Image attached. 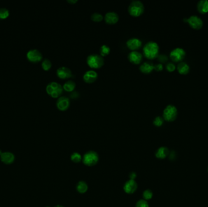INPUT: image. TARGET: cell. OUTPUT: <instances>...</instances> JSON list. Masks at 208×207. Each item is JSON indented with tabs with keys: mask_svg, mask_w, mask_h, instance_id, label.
<instances>
[{
	"mask_svg": "<svg viewBox=\"0 0 208 207\" xmlns=\"http://www.w3.org/2000/svg\"><path fill=\"white\" fill-rule=\"evenodd\" d=\"M159 47L156 42L150 41L146 43L143 47V52L146 57L149 59H153L158 56Z\"/></svg>",
	"mask_w": 208,
	"mask_h": 207,
	"instance_id": "obj_1",
	"label": "cell"
},
{
	"mask_svg": "<svg viewBox=\"0 0 208 207\" xmlns=\"http://www.w3.org/2000/svg\"><path fill=\"white\" fill-rule=\"evenodd\" d=\"M144 11V5L140 0L132 1L128 7V12L133 16H139Z\"/></svg>",
	"mask_w": 208,
	"mask_h": 207,
	"instance_id": "obj_2",
	"label": "cell"
},
{
	"mask_svg": "<svg viewBox=\"0 0 208 207\" xmlns=\"http://www.w3.org/2000/svg\"><path fill=\"white\" fill-rule=\"evenodd\" d=\"M88 65L93 69H98L101 68L104 64L103 56L98 54H91L88 55L86 58Z\"/></svg>",
	"mask_w": 208,
	"mask_h": 207,
	"instance_id": "obj_3",
	"label": "cell"
},
{
	"mask_svg": "<svg viewBox=\"0 0 208 207\" xmlns=\"http://www.w3.org/2000/svg\"><path fill=\"white\" fill-rule=\"evenodd\" d=\"M47 93L53 98L58 97L63 92V86L56 82H51L48 83L46 87Z\"/></svg>",
	"mask_w": 208,
	"mask_h": 207,
	"instance_id": "obj_4",
	"label": "cell"
},
{
	"mask_svg": "<svg viewBox=\"0 0 208 207\" xmlns=\"http://www.w3.org/2000/svg\"><path fill=\"white\" fill-rule=\"evenodd\" d=\"M178 115L177 108L172 105H169L163 110V119L167 122H173Z\"/></svg>",
	"mask_w": 208,
	"mask_h": 207,
	"instance_id": "obj_5",
	"label": "cell"
},
{
	"mask_svg": "<svg viewBox=\"0 0 208 207\" xmlns=\"http://www.w3.org/2000/svg\"><path fill=\"white\" fill-rule=\"evenodd\" d=\"M82 160L85 165L88 166L95 165L99 160V155L97 152L91 151L86 152L83 155Z\"/></svg>",
	"mask_w": 208,
	"mask_h": 207,
	"instance_id": "obj_6",
	"label": "cell"
},
{
	"mask_svg": "<svg viewBox=\"0 0 208 207\" xmlns=\"http://www.w3.org/2000/svg\"><path fill=\"white\" fill-rule=\"evenodd\" d=\"M186 52L183 48L177 47L170 52V58L173 61L178 62L184 58Z\"/></svg>",
	"mask_w": 208,
	"mask_h": 207,
	"instance_id": "obj_7",
	"label": "cell"
},
{
	"mask_svg": "<svg viewBox=\"0 0 208 207\" xmlns=\"http://www.w3.org/2000/svg\"><path fill=\"white\" fill-rule=\"evenodd\" d=\"M26 57L28 60L33 63H37L40 61L43 58L42 52L37 49H30L27 54Z\"/></svg>",
	"mask_w": 208,
	"mask_h": 207,
	"instance_id": "obj_8",
	"label": "cell"
},
{
	"mask_svg": "<svg viewBox=\"0 0 208 207\" xmlns=\"http://www.w3.org/2000/svg\"><path fill=\"white\" fill-rule=\"evenodd\" d=\"M184 21L187 22L190 26L194 29H200L203 27V22L202 20L195 15L191 16L189 18L184 19Z\"/></svg>",
	"mask_w": 208,
	"mask_h": 207,
	"instance_id": "obj_9",
	"label": "cell"
},
{
	"mask_svg": "<svg viewBox=\"0 0 208 207\" xmlns=\"http://www.w3.org/2000/svg\"><path fill=\"white\" fill-rule=\"evenodd\" d=\"M70 105V101L68 97L61 96L58 97L56 101V106L57 108L60 110H67Z\"/></svg>",
	"mask_w": 208,
	"mask_h": 207,
	"instance_id": "obj_10",
	"label": "cell"
},
{
	"mask_svg": "<svg viewBox=\"0 0 208 207\" xmlns=\"http://www.w3.org/2000/svg\"><path fill=\"white\" fill-rule=\"evenodd\" d=\"M98 77L97 72L93 69L86 70L83 75V80L88 83H93L97 79Z\"/></svg>",
	"mask_w": 208,
	"mask_h": 207,
	"instance_id": "obj_11",
	"label": "cell"
},
{
	"mask_svg": "<svg viewBox=\"0 0 208 207\" xmlns=\"http://www.w3.org/2000/svg\"><path fill=\"white\" fill-rule=\"evenodd\" d=\"M57 75L62 79H68L72 76V71L69 68L66 66H61L57 69Z\"/></svg>",
	"mask_w": 208,
	"mask_h": 207,
	"instance_id": "obj_12",
	"label": "cell"
},
{
	"mask_svg": "<svg viewBox=\"0 0 208 207\" xmlns=\"http://www.w3.org/2000/svg\"><path fill=\"white\" fill-rule=\"evenodd\" d=\"M127 47L132 50V51H136L138 49L140 48L142 46V41L136 37H133L129 38L126 42Z\"/></svg>",
	"mask_w": 208,
	"mask_h": 207,
	"instance_id": "obj_13",
	"label": "cell"
},
{
	"mask_svg": "<svg viewBox=\"0 0 208 207\" xmlns=\"http://www.w3.org/2000/svg\"><path fill=\"white\" fill-rule=\"evenodd\" d=\"M137 183L135 180L130 179L125 182L124 185V190L126 193H134L137 190Z\"/></svg>",
	"mask_w": 208,
	"mask_h": 207,
	"instance_id": "obj_14",
	"label": "cell"
},
{
	"mask_svg": "<svg viewBox=\"0 0 208 207\" xmlns=\"http://www.w3.org/2000/svg\"><path fill=\"white\" fill-rule=\"evenodd\" d=\"M105 21L107 23L113 25L116 23L119 19V15L114 11H109L105 15Z\"/></svg>",
	"mask_w": 208,
	"mask_h": 207,
	"instance_id": "obj_15",
	"label": "cell"
},
{
	"mask_svg": "<svg viewBox=\"0 0 208 207\" xmlns=\"http://www.w3.org/2000/svg\"><path fill=\"white\" fill-rule=\"evenodd\" d=\"M128 58L130 62L134 64H139L142 60V54L137 51H132L128 55Z\"/></svg>",
	"mask_w": 208,
	"mask_h": 207,
	"instance_id": "obj_16",
	"label": "cell"
},
{
	"mask_svg": "<svg viewBox=\"0 0 208 207\" xmlns=\"http://www.w3.org/2000/svg\"><path fill=\"white\" fill-rule=\"evenodd\" d=\"M0 159L5 164L9 165L12 164L15 160V155L11 152H4L0 155Z\"/></svg>",
	"mask_w": 208,
	"mask_h": 207,
	"instance_id": "obj_17",
	"label": "cell"
},
{
	"mask_svg": "<svg viewBox=\"0 0 208 207\" xmlns=\"http://www.w3.org/2000/svg\"><path fill=\"white\" fill-rule=\"evenodd\" d=\"M153 69L154 65L150 61L144 62L139 66V70L144 74H150Z\"/></svg>",
	"mask_w": 208,
	"mask_h": 207,
	"instance_id": "obj_18",
	"label": "cell"
},
{
	"mask_svg": "<svg viewBox=\"0 0 208 207\" xmlns=\"http://www.w3.org/2000/svg\"><path fill=\"white\" fill-rule=\"evenodd\" d=\"M169 150L165 146H162L159 148L155 153V155L158 159H164L167 155H169Z\"/></svg>",
	"mask_w": 208,
	"mask_h": 207,
	"instance_id": "obj_19",
	"label": "cell"
},
{
	"mask_svg": "<svg viewBox=\"0 0 208 207\" xmlns=\"http://www.w3.org/2000/svg\"><path fill=\"white\" fill-rule=\"evenodd\" d=\"M198 11L201 14H206L208 12V0H201L197 4Z\"/></svg>",
	"mask_w": 208,
	"mask_h": 207,
	"instance_id": "obj_20",
	"label": "cell"
},
{
	"mask_svg": "<svg viewBox=\"0 0 208 207\" xmlns=\"http://www.w3.org/2000/svg\"><path fill=\"white\" fill-rule=\"evenodd\" d=\"M178 72L181 74H187L189 72V66L184 62L180 63L177 66Z\"/></svg>",
	"mask_w": 208,
	"mask_h": 207,
	"instance_id": "obj_21",
	"label": "cell"
},
{
	"mask_svg": "<svg viewBox=\"0 0 208 207\" xmlns=\"http://www.w3.org/2000/svg\"><path fill=\"white\" fill-rule=\"evenodd\" d=\"M76 86V83L72 80H68L63 85V88L67 92H72L74 91Z\"/></svg>",
	"mask_w": 208,
	"mask_h": 207,
	"instance_id": "obj_22",
	"label": "cell"
},
{
	"mask_svg": "<svg viewBox=\"0 0 208 207\" xmlns=\"http://www.w3.org/2000/svg\"><path fill=\"white\" fill-rule=\"evenodd\" d=\"M77 190L80 193H85L88 190V185L87 184L81 181L77 185Z\"/></svg>",
	"mask_w": 208,
	"mask_h": 207,
	"instance_id": "obj_23",
	"label": "cell"
},
{
	"mask_svg": "<svg viewBox=\"0 0 208 207\" xmlns=\"http://www.w3.org/2000/svg\"><path fill=\"white\" fill-rule=\"evenodd\" d=\"M99 52L102 56L109 55L110 52V47L107 44H103L99 49Z\"/></svg>",
	"mask_w": 208,
	"mask_h": 207,
	"instance_id": "obj_24",
	"label": "cell"
},
{
	"mask_svg": "<svg viewBox=\"0 0 208 207\" xmlns=\"http://www.w3.org/2000/svg\"><path fill=\"white\" fill-rule=\"evenodd\" d=\"M42 67L44 70H48L52 67V63L48 58H44L42 63Z\"/></svg>",
	"mask_w": 208,
	"mask_h": 207,
	"instance_id": "obj_25",
	"label": "cell"
},
{
	"mask_svg": "<svg viewBox=\"0 0 208 207\" xmlns=\"http://www.w3.org/2000/svg\"><path fill=\"white\" fill-rule=\"evenodd\" d=\"M10 14L9 9L6 7H1L0 8V19L4 20L7 18Z\"/></svg>",
	"mask_w": 208,
	"mask_h": 207,
	"instance_id": "obj_26",
	"label": "cell"
},
{
	"mask_svg": "<svg viewBox=\"0 0 208 207\" xmlns=\"http://www.w3.org/2000/svg\"><path fill=\"white\" fill-rule=\"evenodd\" d=\"M91 19L96 22H99L101 21L104 19V16L102 14L98 12H95L93 14H91Z\"/></svg>",
	"mask_w": 208,
	"mask_h": 207,
	"instance_id": "obj_27",
	"label": "cell"
},
{
	"mask_svg": "<svg viewBox=\"0 0 208 207\" xmlns=\"http://www.w3.org/2000/svg\"><path fill=\"white\" fill-rule=\"evenodd\" d=\"M71 159L74 163H79L82 160V158L81 155L78 152H74L71 156Z\"/></svg>",
	"mask_w": 208,
	"mask_h": 207,
	"instance_id": "obj_28",
	"label": "cell"
},
{
	"mask_svg": "<svg viewBox=\"0 0 208 207\" xmlns=\"http://www.w3.org/2000/svg\"><path fill=\"white\" fill-rule=\"evenodd\" d=\"M163 123H164V119L161 116H156L153 121V124L158 127L162 126Z\"/></svg>",
	"mask_w": 208,
	"mask_h": 207,
	"instance_id": "obj_29",
	"label": "cell"
},
{
	"mask_svg": "<svg viewBox=\"0 0 208 207\" xmlns=\"http://www.w3.org/2000/svg\"><path fill=\"white\" fill-rule=\"evenodd\" d=\"M142 196H143V197H144V200H150L152 198V191L150 190H146V191H144V193L142 194Z\"/></svg>",
	"mask_w": 208,
	"mask_h": 207,
	"instance_id": "obj_30",
	"label": "cell"
},
{
	"mask_svg": "<svg viewBox=\"0 0 208 207\" xmlns=\"http://www.w3.org/2000/svg\"><path fill=\"white\" fill-rule=\"evenodd\" d=\"M136 207H149V205L148 202L146 200L141 199L137 202Z\"/></svg>",
	"mask_w": 208,
	"mask_h": 207,
	"instance_id": "obj_31",
	"label": "cell"
},
{
	"mask_svg": "<svg viewBox=\"0 0 208 207\" xmlns=\"http://www.w3.org/2000/svg\"><path fill=\"white\" fill-rule=\"evenodd\" d=\"M158 60L159 62L161 63H166L167 61L168 60V57L166 55L164 54H161V55H158L157 56Z\"/></svg>",
	"mask_w": 208,
	"mask_h": 207,
	"instance_id": "obj_32",
	"label": "cell"
},
{
	"mask_svg": "<svg viewBox=\"0 0 208 207\" xmlns=\"http://www.w3.org/2000/svg\"><path fill=\"white\" fill-rule=\"evenodd\" d=\"M176 66L173 63H168L166 65V69L169 72H173L175 70Z\"/></svg>",
	"mask_w": 208,
	"mask_h": 207,
	"instance_id": "obj_33",
	"label": "cell"
},
{
	"mask_svg": "<svg viewBox=\"0 0 208 207\" xmlns=\"http://www.w3.org/2000/svg\"><path fill=\"white\" fill-rule=\"evenodd\" d=\"M154 69H155L157 71H161L163 69V66L162 63H158L156 65H154Z\"/></svg>",
	"mask_w": 208,
	"mask_h": 207,
	"instance_id": "obj_34",
	"label": "cell"
},
{
	"mask_svg": "<svg viewBox=\"0 0 208 207\" xmlns=\"http://www.w3.org/2000/svg\"><path fill=\"white\" fill-rule=\"evenodd\" d=\"M136 176H137V175H136V173H135V172H132V173H130V174H129L130 179L131 180L135 179L136 178Z\"/></svg>",
	"mask_w": 208,
	"mask_h": 207,
	"instance_id": "obj_35",
	"label": "cell"
},
{
	"mask_svg": "<svg viewBox=\"0 0 208 207\" xmlns=\"http://www.w3.org/2000/svg\"><path fill=\"white\" fill-rule=\"evenodd\" d=\"M176 157V154L174 151H172L170 153H169V159L170 160H173Z\"/></svg>",
	"mask_w": 208,
	"mask_h": 207,
	"instance_id": "obj_36",
	"label": "cell"
},
{
	"mask_svg": "<svg viewBox=\"0 0 208 207\" xmlns=\"http://www.w3.org/2000/svg\"><path fill=\"white\" fill-rule=\"evenodd\" d=\"M67 1L71 4H74L76 3L78 1V0H67Z\"/></svg>",
	"mask_w": 208,
	"mask_h": 207,
	"instance_id": "obj_37",
	"label": "cell"
},
{
	"mask_svg": "<svg viewBox=\"0 0 208 207\" xmlns=\"http://www.w3.org/2000/svg\"><path fill=\"white\" fill-rule=\"evenodd\" d=\"M62 207V206H61V205H57V206H56V207Z\"/></svg>",
	"mask_w": 208,
	"mask_h": 207,
	"instance_id": "obj_38",
	"label": "cell"
},
{
	"mask_svg": "<svg viewBox=\"0 0 208 207\" xmlns=\"http://www.w3.org/2000/svg\"><path fill=\"white\" fill-rule=\"evenodd\" d=\"M2 151H1V150H0V155L2 154Z\"/></svg>",
	"mask_w": 208,
	"mask_h": 207,
	"instance_id": "obj_39",
	"label": "cell"
},
{
	"mask_svg": "<svg viewBox=\"0 0 208 207\" xmlns=\"http://www.w3.org/2000/svg\"></svg>",
	"mask_w": 208,
	"mask_h": 207,
	"instance_id": "obj_40",
	"label": "cell"
},
{
	"mask_svg": "<svg viewBox=\"0 0 208 207\" xmlns=\"http://www.w3.org/2000/svg\"></svg>",
	"mask_w": 208,
	"mask_h": 207,
	"instance_id": "obj_41",
	"label": "cell"
}]
</instances>
